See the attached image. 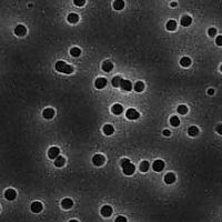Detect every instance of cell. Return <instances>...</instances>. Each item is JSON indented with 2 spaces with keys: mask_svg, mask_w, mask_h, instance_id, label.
<instances>
[{
  "mask_svg": "<svg viewBox=\"0 0 222 222\" xmlns=\"http://www.w3.org/2000/svg\"><path fill=\"white\" fill-rule=\"evenodd\" d=\"M56 70L59 71V72H62V73H72L73 72V67L70 66V64H67L64 61H58L56 64Z\"/></svg>",
  "mask_w": 222,
  "mask_h": 222,
  "instance_id": "cell-1",
  "label": "cell"
},
{
  "mask_svg": "<svg viewBox=\"0 0 222 222\" xmlns=\"http://www.w3.org/2000/svg\"><path fill=\"white\" fill-rule=\"evenodd\" d=\"M139 115H140L139 112L133 108L128 109L127 112H126V117H127L128 119H130V120H136V119H138V118H139Z\"/></svg>",
  "mask_w": 222,
  "mask_h": 222,
  "instance_id": "cell-2",
  "label": "cell"
},
{
  "mask_svg": "<svg viewBox=\"0 0 222 222\" xmlns=\"http://www.w3.org/2000/svg\"><path fill=\"white\" fill-rule=\"evenodd\" d=\"M153 170L156 172H161L165 169V162L162 160H156L152 165Z\"/></svg>",
  "mask_w": 222,
  "mask_h": 222,
  "instance_id": "cell-3",
  "label": "cell"
},
{
  "mask_svg": "<svg viewBox=\"0 0 222 222\" xmlns=\"http://www.w3.org/2000/svg\"><path fill=\"white\" fill-rule=\"evenodd\" d=\"M26 33H27V28L22 25H18L15 28V35L18 36V37H24Z\"/></svg>",
  "mask_w": 222,
  "mask_h": 222,
  "instance_id": "cell-4",
  "label": "cell"
},
{
  "mask_svg": "<svg viewBox=\"0 0 222 222\" xmlns=\"http://www.w3.org/2000/svg\"><path fill=\"white\" fill-rule=\"evenodd\" d=\"M92 162L93 165H97V167H100L104 163V157L102 154H95L93 158H92Z\"/></svg>",
  "mask_w": 222,
  "mask_h": 222,
  "instance_id": "cell-5",
  "label": "cell"
},
{
  "mask_svg": "<svg viewBox=\"0 0 222 222\" xmlns=\"http://www.w3.org/2000/svg\"><path fill=\"white\" fill-rule=\"evenodd\" d=\"M59 153H60L59 148H57V147H51L50 149H49V151H48V157L50 159H56L59 157Z\"/></svg>",
  "mask_w": 222,
  "mask_h": 222,
  "instance_id": "cell-6",
  "label": "cell"
},
{
  "mask_svg": "<svg viewBox=\"0 0 222 222\" xmlns=\"http://www.w3.org/2000/svg\"><path fill=\"white\" fill-rule=\"evenodd\" d=\"M42 115H44V119H48V120H50V119H52V118L55 117V110H53L52 108L44 109V111H42Z\"/></svg>",
  "mask_w": 222,
  "mask_h": 222,
  "instance_id": "cell-7",
  "label": "cell"
},
{
  "mask_svg": "<svg viewBox=\"0 0 222 222\" xmlns=\"http://www.w3.org/2000/svg\"><path fill=\"white\" fill-rule=\"evenodd\" d=\"M107 83H108V81H107L106 78H98V79L95 80V86L97 89H103L107 86Z\"/></svg>",
  "mask_w": 222,
  "mask_h": 222,
  "instance_id": "cell-8",
  "label": "cell"
},
{
  "mask_svg": "<svg viewBox=\"0 0 222 222\" xmlns=\"http://www.w3.org/2000/svg\"><path fill=\"white\" fill-rule=\"evenodd\" d=\"M16 197H17V192L13 190V189H8V190L5 192V198H6L7 200H9V201L15 200Z\"/></svg>",
  "mask_w": 222,
  "mask_h": 222,
  "instance_id": "cell-9",
  "label": "cell"
},
{
  "mask_svg": "<svg viewBox=\"0 0 222 222\" xmlns=\"http://www.w3.org/2000/svg\"><path fill=\"white\" fill-rule=\"evenodd\" d=\"M122 170H123V173H124L126 176H131V174H133L134 171H136V167L133 165H131V163H129V165H126L124 168H122Z\"/></svg>",
  "mask_w": 222,
  "mask_h": 222,
  "instance_id": "cell-10",
  "label": "cell"
},
{
  "mask_svg": "<svg viewBox=\"0 0 222 222\" xmlns=\"http://www.w3.org/2000/svg\"><path fill=\"white\" fill-rule=\"evenodd\" d=\"M111 111H112V113L115 114V115H120V114L123 112V107H122L121 104H119V103H117V104H113V106H112Z\"/></svg>",
  "mask_w": 222,
  "mask_h": 222,
  "instance_id": "cell-11",
  "label": "cell"
},
{
  "mask_svg": "<svg viewBox=\"0 0 222 222\" xmlns=\"http://www.w3.org/2000/svg\"><path fill=\"white\" fill-rule=\"evenodd\" d=\"M165 182L167 184H172L173 182H176V174L174 173H167L165 176Z\"/></svg>",
  "mask_w": 222,
  "mask_h": 222,
  "instance_id": "cell-12",
  "label": "cell"
},
{
  "mask_svg": "<svg viewBox=\"0 0 222 222\" xmlns=\"http://www.w3.org/2000/svg\"><path fill=\"white\" fill-rule=\"evenodd\" d=\"M31 211L33 213H39V212H41L42 211V204L38 201H36V202H32L31 204Z\"/></svg>",
  "mask_w": 222,
  "mask_h": 222,
  "instance_id": "cell-13",
  "label": "cell"
},
{
  "mask_svg": "<svg viewBox=\"0 0 222 222\" xmlns=\"http://www.w3.org/2000/svg\"><path fill=\"white\" fill-rule=\"evenodd\" d=\"M72 205H73V202H72V200L69 199V198H66V199H64V200L61 201V207L66 210L72 208Z\"/></svg>",
  "mask_w": 222,
  "mask_h": 222,
  "instance_id": "cell-14",
  "label": "cell"
},
{
  "mask_svg": "<svg viewBox=\"0 0 222 222\" xmlns=\"http://www.w3.org/2000/svg\"><path fill=\"white\" fill-rule=\"evenodd\" d=\"M120 88L123 90V91H130L132 89V84L129 80H122L120 84Z\"/></svg>",
  "mask_w": 222,
  "mask_h": 222,
  "instance_id": "cell-15",
  "label": "cell"
},
{
  "mask_svg": "<svg viewBox=\"0 0 222 222\" xmlns=\"http://www.w3.org/2000/svg\"><path fill=\"white\" fill-rule=\"evenodd\" d=\"M112 208L110 205H103L101 209V214L103 216H110L112 214Z\"/></svg>",
  "mask_w": 222,
  "mask_h": 222,
  "instance_id": "cell-16",
  "label": "cell"
},
{
  "mask_svg": "<svg viewBox=\"0 0 222 222\" xmlns=\"http://www.w3.org/2000/svg\"><path fill=\"white\" fill-rule=\"evenodd\" d=\"M181 25L183 26V27H189L191 25V22H192V19H191L190 16H188V15H185V16H182L181 17Z\"/></svg>",
  "mask_w": 222,
  "mask_h": 222,
  "instance_id": "cell-17",
  "label": "cell"
},
{
  "mask_svg": "<svg viewBox=\"0 0 222 222\" xmlns=\"http://www.w3.org/2000/svg\"><path fill=\"white\" fill-rule=\"evenodd\" d=\"M112 6H113L114 10H121L124 8V1L123 0H114Z\"/></svg>",
  "mask_w": 222,
  "mask_h": 222,
  "instance_id": "cell-18",
  "label": "cell"
},
{
  "mask_svg": "<svg viewBox=\"0 0 222 222\" xmlns=\"http://www.w3.org/2000/svg\"><path fill=\"white\" fill-rule=\"evenodd\" d=\"M112 69H113V64H112L111 61H104L102 64V70L104 72H110Z\"/></svg>",
  "mask_w": 222,
  "mask_h": 222,
  "instance_id": "cell-19",
  "label": "cell"
},
{
  "mask_svg": "<svg viewBox=\"0 0 222 222\" xmlns=\"http://www.w3.org/2000/svg\"><path fill=\"white\" fill-rule=\"evenodd\" d=\"M102 130H103V133H104L106 136H111V134L114 132V129L111 124H106V126H103V129H102Z\"/></svg>",
  "mask_w": 222,
  "mask_h": 222,
  "instance_id": "cell-20",
  "label": "cell"
},
{
  "mask_svg": "<svg viewBox=\"0 0 222 222\" xmlns=\"http://www.w3.org/2000/svg\"><path fill=\"white\" fill-rule=\"evenodd\" d=\"M67 19H68V21H69L70 24H77V22L79 21V16H78L77 13H69Z\"/></svg>",
  "mask_w": 222,
  "mask_h": 222,
  "instance_id": "cell-21",
  "label": "cell"
},
{
  "mask_svg": "<svg viewBox=\"0 0 222 222\" xmlns=\"http://www.w3.org/2000/svg\"><path fill=\"white\" fill-rule=\"evenodd\" d=\"M133 89H134L136 92H142V91L145 90V83L142 82V81H137L136 84H134V87H133Z\"/></svg>",
  "mask_w": 222,
  "mask_h": 222,
  "instance_id": "cell-22",
  "label": "cell"
},
{
  "mask_svg": "<svg viewBox=\"0 0 222 222\" xmlns=\"http://www.w3.org/2000/svg\"><path fill=\"white\" fill-rule=\"evenodd\" d=\"M64 163H66V159L64 157H58V158L55 159V165L58 167V168H61V167H64Z\"/></svg>",
  "mask_w": 222,
  "mask_h": 222,
  "instance_id": "cell-23",
  "label": "cell"
},
{
  "mask_svg": "<svg viewBox=\"0 0 222 222\" xmlns=\"http://www.w3.org/2000/svg\"><path fill=\"white\" fill-rule=\"evenodd\" d=\"M167 29H168L169 31L176 30V29H177V22H176L174 20H169V21L167 22Z\"/></svg>",
  "mask_w": 222,
  "mask_h": 222,
  "instance_id": "cell-24",
  "label": "cell"
},
{
  "mask_svg": "<svg viewBox=\"0 0 222 222\" xmlns=\"http://www.w3.org/2000/svg\"><path fill=\"white\" fill-rule=\"evenodd\" d=\"M122 80H123V79H122L120 76H115L113 79H112L111 83H112V86H113L114 88H118V87H120L121 81H122Z\"/></svg>",
  "mask_w": 222,
  "mask_h": 222,
  "instance_id": "cell-25",
  "label": "cell"
},
{
  "mask_svg": "<svg viewBox=\"0 0 222 222\" xmlns=\"http://www.w3.org/2000/svg\"><path fill=\"white\" fill-rule=\"evenodd\" d=\"M188 133H189V136H191V137H196V136L199 134V129H198V127H196V126H191V127L188 129Z\"/></svg>",
  "mask_w": 222,
  "mask_h": 222,
  "instance_id": "cell-26",
  "label": "cell"
},
{
  "mask_svg": "<svg viewBox=\"0 0 222 222\" xmlns=\"http://www.w3.org/2000/svg\"><path fill=\"white\" fill-rule=\"evenodd\" d=\"M180 64L184 67V68H187V67H189L191 64V59L189 57H183L181 58V60H180Z\"/></svg>",
  "mask_w": 222,
  "mask_h": 222,
  "instance_id": "cell-27",
  "label": "cell"
},
{
  "mask_svg": "<svg viewBox=\"0 0 222 222\" xmlns=\"http://www.w3.org/2000/svg\"><path fill=\"white\" fill-rule=\"evenodd\" d=\"M70 55H71L72 57H75V58L79 57V56L81 55V50H80L78 47H73V48H71V49H70Z\"/></svg>",
  "mask_w": 222,
  "mask_h": 222,
  "instance_id": "cell-28",
  "label": "cell"
},
{
  "mask_svg": "<svg viewBox=\"0 0 222 222\" xmlns=\"http://www.w3.org/2000/svg\"><path fill=\"white\" fill-rule=\"evenodd\" d=\"M149 167H150V165H149V162H148V161H142V162L140 163L139 169H140V171L147 172L148 170H149Z\"/></svg>",
  "mask_w": 222,
  "mask_h": 222,
  "instance_id": "cell-29",
  "label": "cell"
},
{
  "mask_svg": "<svg viewBox=\"0 0 222 222\" xmlns=\"http://www.w3.org/2000/svg\"><path fill=\"white\" fill-rule=\"evenodd\" d=\"M170 123H171V126H173V127H178V126L180 124V120H179L178 117L173 115V117H171V119H170Z\"/></svg>",
  "mask_w": 222,
  "mask_h": 222,
  "instance_id": "cell-30",
  "label": "cell"
},
{
  "mask_svg": "<svg viewBox=\"0 0 222 222\" xmlns=\"http://www.w3.org/2000/svg\"><path fill=\"white\" fill-rule=\"evenodd\" d=\"M178 112H179L180 114H185L187 112H188V107L184 106V104L179 106V107H178Z\"/></svg>",
  "mask_w": 222,
  "mask_h": 222,
  "instance_id": "cell-31",
  "label": "cell"
},
{
  "mask_svg": "<svg viewBox=\"0 0 222 222\" xmlns=\"http://www.w3.org/2000/svg\"><path fill=\"white\" fill-rule=\"evenodd\" d=\"M73 3H75L77 7H82L84 6V3H86V0H73Z\"/></svg>",
  "mask_w": 222,
  "mask_h": 222,
  "instance_id": "cell-32",
  "label": "cell"
},
{
  "mask_svg": "<svg viewBox=\"0 0 222 222\" xmlns=\"http://www.w3.org/2000/svg\"><path fill=\"white\" fill-rule=\"evenodd\" d=\"M129 163H130V160H129V159H126V158L122 159V160L120 161L121 168H124V167H126V165H128Z\"/></svg>",
  "mask_w": 222,
  "mask_h": 222,
  "instance_id": "cell-33",
  "label": "cell"
},
{
  "mask_svg": "<svg viewBox=\"0 0 222 222\" xmlns=\"http://www.w3.org/2000/svg\"><path fill=\"white\" fill-rule=\"evenodd\" d=\"M208 35H209L210 37H214L216 35V28H209V30H208Z\"/></svg>",
  "mask_w": 222,
  "mask_h": 222,
  "instance_id": "cell-34",
  "label": "cell"
},
{
  "mask_svg": "<svg viewBox=\"0 0 222 222\" xmlns=\"http://www.w3.org/2000/svg\"><path fill=\"white\" fill-rule=\"evenodd\" d=\"M114 222H127V218H126V216H117V218H115Z\"/></svg>",
  "mask_w": 222,
  "mask_h": 222,
  "instance_id": "cell-35",
  "label": "cell"
},
{
  "mask_svg": "<svg viewBox=\"0 0 222 222\" xmlns=\"http://www.w3.org/2000/svg\"><path fill=\"white\" fill-rule=\"evenodd\" d=\"M216 44H218V46H220V47H222V36H218L216 39Z\"/></svg>",
  "mask_w": 222,
  "mask_h": 222,
  "instance_id": "cell-36",
  "label": "cell"
},
{
  "mask_svg": "<svg viewBox=\"0 0 222 222\" xmlns=\"http://www.w3.org/2000/svg\"><path fill=\"white\" fill-rule=\"evenodd\" d=\"M216 131L219 133V134H221L222 136V124H218V126H216Z\"/></svg>",
  "mask_w": 222,
  "mask_h": 222,
  "instance_id": "cell-37",
  "label": "cell"
},
{
  "mask_svg": "<svg viewBox=\"0 0 222 222\" xmlns=\"http://www.w3.org/2000/svg\"><path fill=\"white\" fill-rule=\"evenodd\" d=\"M163 134H165V136H167V137H169V136L171 134V132H170L169 130H165V131H163Z\"/></svg>",
  "mask_w": 222,
  "mask_h": 222,
  "instance_id": "cell-38",
  "label": "cell"
},
{
  "mask_svg": "<svg viewBox=\"0 0 222 222\" xmlns=\"http://www.w3.org/2000/svg\"><path fill=\"white\" fill-rule=\"evenodd\" d=\"M208 93H209L210 95H214V90H213V89H209V90H208Z\"/></svg>",
  "mask_w": 222,
  "mask_h": 222,
  "instance_id": "cell-39",
  "label": "cell"
},
{
  "mask_svg": "<svg viewBox=\"0 0 222 222\" xmlns=\"http://www.w3.org/2000/svg\"><path fill=\"white\" fill-rule=\"evenodd\" d=\"M171 7H177L178 6V3L177 2H171V5H170Z\"/></svg>",
  "mask_w": 222,
  "mask_h": 222,
  "instance_id": "cell-40",
  "label": "cell"
},
{
  "mask_svg": "<svg viewBox=\"0 0 222 222\" xmlns=\"http://www.w3.org/2000/svg\"><path fill=\"white\" fill-rule=\"evenodd\" d=\"M69 222H78V221H77V220H70Z\"/></svg>",
  "mask_w": 222,
  "mask_h": 222,
  "instance_id": "cell-41",
  "label": "cell"
},
{
  "mask_svg": "<svg viewBox=\"0 0 222 222\" xmlns=\"http://www.w3.org/2000/svg\"><path fill=\"white\" fill-rule=\"evenodd\" d=\"M220 71L222 72V64H221V67H220Z\"/></svg>",
  "mask_w": 222,
  "mask_h": 222,
  "instance_id": "cell-42",
  "label": "cell"
}]
</instances>
